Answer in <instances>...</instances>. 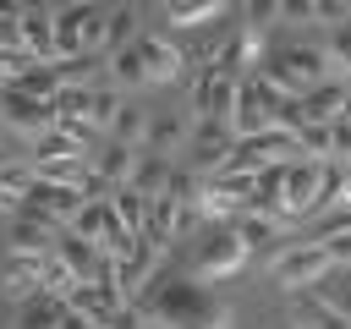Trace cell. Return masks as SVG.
Returning <instances> with one entry per match:
<instances>
[{
  "label": "cell",
  "instance_id": "1",
  "mask_svg": "<svg viewBox=\"0 0 351 329\" xmlns=\"http://www.w3.org/2000/svg\"><path fill=\"white\" fill-rule=\"evenodd\" d=\"M132 307H137L143 329H230L236 324V313L197 274H159Z\"/></svg>",
  "mask_w": 351,
  "mask_h": 329
},
{
  "label": "cell",
  "instance_id": "2",
  "mask_svg": "<svg viewBox=\"0 0 351 329\" xmlns=\"http://www.w3.org/2000/svg\"><path fill=\"white\" fill-rule=\"evenodd\" d=\"M104 27H110V5H55V60L71 55H104Z\"/></svg>",
  "mask_w": 351,
  "mask_h": 329
},
{
  "label": "cell",
  "instance_id": "3",
  "mask_svg": "<svg viewBox=\"0 0 351 329\" xmlns=\"http://www.w3.org/2000/svg\"><path fill=\"white\" fill-rule=\"evenodd\" d=\"M247 263H252V252H247V241H241V230H236L230 219H214V225L197 236V258H192V274H197V280L219 285V280H236Z\"/></svg>",
  "mask_w": 351,
  "mask_h": 329
},
{
  "label": "cell",
  "instance_id": "4",
  "mask_svg": "<svg viewBox=\"0 0 351 329\" xmlns=\"http://www.w3.org/2000/svg\"><path fill=\"white\" fill-rule=\"evenodd\" d=\"M335 274V258H329V247L324 241H285V247H274V258H269V280L280 285V291H313L318 280H329Z\"/></svg>",
  "mask_w": 351,
  "mask_h": 329
},
{
  "label": "cell",
  "instance_id": "5",
  "mask_svg": "<svg viewBox=\"0 0 351 329\" xmlns=\"http://www.w3.org/2000/svg\"><path fill=\"white\" fill-rule=\"evenodd\" d=\"M165 258H170V247H159L154 236H143V230H137V236H132V247L115 258V274H110V280H115V291H121L126 302H137V296L159 280Z\"/></svg>",
  "mask_w": 351,
  "mask_h": 329
},
{
  "label": "cell",
  "instance_id": "6",
  "mask_svg": "<svg viewBox=\"0 0 351 329\" xmlns=\"http://www.w3.org/2000/svg\"><path fill=\"white\" fill-rule=\"evenodd\" d=\"M121 104V88H60L55 99V121H71L82 132H104L110 115Z\"/></svg>",
  "mask_w": 351,
  "mask_h": 329
},
{
  "label": "cell",
  "instance_id": "7",
  "mask_svg": "<svg viewBox=\"0 0 351 329\" xmlns=\"http://www.w3.org/2000/svg\"><path fill=\"white\" fill-rule=\"evenodd\" d=\"M285 104V93H274L258 71L252 77H241L236 82V110H230V132L236 137H252V132H263V126H274V110Z\"/></svg>",
  "mask_w": 351,
  "mask_h": 329
},
{
  "label": "cell",
  "instance_id": "8",
  "mask_svg": "<svg viewBox=\"0 0 351 329\" xmlns=\"http://www.w3.org/2000/svg\"><path fill=\"white\" fill-rule=\"evenodd\" d=\"M49 126H55V104H44V99H33L22 88H0V132H16V137L33 143Z\"/></svg>",
  "mask_w": 351,
  "mask_h": 329
},
{
  "label": "cell",
  "instance_id": "9",
  "mask_svg": "<svg viewBox=\"0 0 351 329\" xmlns=\"http://www.w3.org/2000/svg\"><path fill=\"white\" fill-rule=\"evenodd\" d=\"M66 307H71L77 318H88L93 329H110V324L121 318L126 296L115 291V280H82V285H71V291H66Z\"/></svg>",
  "mask_w": 351,
  "mask_h": 329
},
{
  "label": "cell",
  "instance_id": "10",
  "mask_svg": "<svg viewBox=\"0 0 351 329\" xmlns=\"http://www.w3.org/2000/svg\"><path fill=\"white\" fill-rule=\"evenodd\" d=\"M236 82H241V77L219 71L214 60H208V66H197V77H192V115L230 121V110H236Z\"/></svg>",
  "mask_w": 351,
  "mask_h": 329
},
{
  "label": "cell",
  "instance_id": "11",
  "mask_svg": "<svg viewBox=\"0 0 351 329\" xmlns=\"http://www.w3.org/2000/svg\"><path fill=\"white\" fill-rule=\"evenodd\" d=\"M324 164H329V159H291V164H280V175H285V214H291V225L313 219V203H318Z\"/></svg>",
  "mask_w": 351,
  "mask_h": 329
},
{
  "label": "cell",
  "instance_id": "12",
  "mask_svg": "<svg viewBox=\"0 0 351 329\" xmlns=\"http://www.w3.org/2000/svg\"><path fill=\"white\" fill-rule=\"evenodd\" d=\"M132 49H137V60H143V71H148V88H154V82H176V77L186 71V49H181L170 33H137Z\"/></svg>",
  "mask_w": 351,
  "mask_h": 329
},
{
  "label": "cell",
  "instance_id": "13",
  "mask_svg": "<svg viewBox=\"0 0 351 329\" xmlns=\"http://www.w3.org/2000/svg\"><path fill=\"white\" fill-rule=\"evenodd\" d=\"M88 197H93V192H82V186H66V181H49V175H38V186L27 192V208H38L49 225H60V230H66Z\"/></svg>",
  "mask_w": 351,
  "mask_h": 329
},
{
  "label": "cell",
  "instance_id": "14",
  "mask_svg": "<svg viewBox=\"0 0 351 329\" xmlns=\"http://www.w3.org/2000/svg\"><path fill=\"white\" fill-rule=\"evenodd\" d=\"M55 241H60V225H49L38 208H27V203H22V214H11V230H5V252H27V258H44V252H55Z\"/></svg>",
  "mask_w": 351,
  "mask_h": 329
},
{
  "label": "cell",
  "instance_id": "15",
  "mask_svg": "<svg viewBox=\"0 0 351 329\" xmlns=\"http://www.w3.org/2000/svg\"><path fill=\"white\" fill-rule=\"evenodd\" d=\"M49 159H93V132H82L71 121H55L49 132L33 137V164H49Z\"/></svg>",
  "mask_w": 351,
  "mask_h": 329
},
{
  "label": "cell",
  "instance_id": "16",
  "mask_svg": "<svg viewBox=\"0 0 351 329\" xmlns=\"http://www.w3.org/2000/svg\"><path fill=\"white\" fill-rule=\"evenodd\" d=\"M263 55H269V49H263V27H247V22H241V27L219 44V60H214V66L230 71V77H252V71L263 66Z\"/></svg>",
  "mask_w": 351,
  "mask_h": 329
},
{
  "label": "cell",
  "instance_id": "17",
  "mask_svg": "<svg viewBox=\"0 0 351 329\" xmlns=\"http://www.w3.org/2000/svg\"><path fill=\"white\" fill-rule=\"evenodd\" d=\"M285 324L291 329H346L351 318L340 307H329L318 291H291V307H285Z\"/></svg>",
  "mask_w": 351,
  "mask_h": 329
},
{
  "label": "cell",
  "instance_id": "18",
  "mask_svg": "<svg viewBox=\"0 0 351 329\" xmlns=\"http://www.w3.org/2000/svg\"><path fill=\"white\" fill-rule=\"evenodd\" d=\"M170 181H176V159L170 154H154V148H137L126 186H137L143 197H159V192H170Z\"/></svg>",
  "mask_w": 351,
  "mask_h": 329
},
{
  "label": "cell",
  "instance_id": "19",
  "mask_svg": "<svg viewBox=\"0 0 351 329\" xmlns=\"http://www.w3.org/2000/svg\"><path fill=\"white\" fill-rule=\"evenodd\" d=\"M346 88H351V77H324V82H313L296 104H302L307 121H340V110H346Z\"/></svg>",
  "mask_w": 351,
  "mask_h": 329
},
{
  "label": "cell",
  "instance_id": "20",
  "mask_svg": "<svg viewBox=\"0 0 351 329\" xmlns=\"http://www.w3.org/2000/svg\"><path fill=\"white\" fill-rule=\"evenodd\" d=\"M274 60H280L285 71H296L307 88H313V82H324V77H340V71H335V60L324 55V44H291V49H280Z\"/></svg>",
  "mask_w": 351,
  "mask_h": 329
},
{
  "label": "cell",
  "instance_id": "21",
  "mask_svg": "<svg viewBox=\"0 0 351 329\" xmlns=\"http://www.w3.org/2000/svg\"><path fill=\"white\" fill-rule=\"evenodd\" d=\"M38 263L44 258H27V252H5L0 258V291H5V302H27L38 291Z\"/></svg>",
  "mask_w": 351,
  "mask_h": 329
},
{
  "label": "cell",
  "instance_id": "22",
  "mask_svg": "<svg viewBox=\"0 0 351 329\" xmlns=\"http://www.w3.org/2000/svg\"><path fill=\"white\" fill-rule=\"evenodd\" d=\"M66 296H55V291H33L27 302H16V329H60L66 324Z\"/></svg>",
  "mask_w": 351,
  "mask_h": 329
},
{
  "label": "cell",
  "instance_id": "23",
  "mask_svg": "<svg viewBox=\"0 0 351 329\" xmlns=\"http://www.w3.org/2000/svg\"><path fill=\"white\" fill-rule=\"evenodd\" d=\"M230 225L241 230V241H247V252H252V258H258V252H274V247H280V236L291 230L285 219H269V214H236Z\"/></svg>",
  "mask_w": 351,
  "mask_h": 329
},
{
  "label": "cell",
  "instance_id": "24",
  "mask_svg": "<svg viewBox=\"0 0 351 329\" xmlns=\"http://www.w3.org/2000/svg\"><path fill=\"white\" fill-rule=\"evenodd\" d=\"M132 159H137V148H126V143H104V148H93V175L104 181V186H126L132 181Z\"/></svg>",
  "mask_w": 351,
  "mask_h": 329
},
{
  "label": "cell",
  "instance_id": "25",
  "mask_svg": "<svg viewBox=\"0 0 351 329\" xmlns=\"http://www.w3.org/2000/svg\"><path fill=\"white\" fill-rule=\"evenodd\" d=\"M230 11V0H165V22L170 27H208Z\"/></svg>",
  "mask_w": 351,
  "mask_h": 329
},
{
  "label": "cell",
  "instance_id": "26",
  "mask_svg": "<svg viewBox=\"0 0 351 329\" xmlns=\"http://www.w3.org/2000/svg\"><path fill=\"white\" fill-rule=\"evenodd\" d=\"M104 132H110L115 143H126V148H143V143H148V110H137L132 99H121Z\"/></svg>",
  "mask_w": 351,
  "mask_h": 329
},
{
  "label": "cell",
  "instance_id": "27",
  "mask_svg": "<svg viewBox=\"0 0 351 329\" xmlns=\"http://www.w3.org/2000/svg\"><path fill=\"white\" fill-rule=\"evenodd\" d=\"M11 88H22V93H33V99L55 104L66 82H60V66H55V60H33V66H27V71H22V77H16Z\"/></svg>",
  "mask_w": 351,
  "mask_h": 329
},
{
  "label": "cell",
  "instance_id": "28",
  "mask_svg": "<svg viewBox=\"0 0 351 329\" xmlns=\"http://www.w3.org/2000/svg\"><path fill=\"white\" fill-rule=\"evenodd\" d=\"M104 77H110V88H148V71H143V60H137L132 44L104 55Z\"/></svg>",
  "mask_w": 351,
  "mask_h": 329
},
{
  "label": "cell",
  "instance_id": "29",
  "mask_svg": "<svg viewBox=\"0 0 351 329\" xmlns=\"http://www.w3.org/2000/svg\"><path fill=\"white\" fill-rule=\"evenodd\" d=\"M137 33H143V27H137V5H132V0H115V5H110V27H104V55H110V49H126Z\"/></svg>",
  "mask_w": 351,
  "mask_h": 329
},
{
  "label": "cell",
  "instance_id": "30",
  "mask_svg": "<svg viewBox=\"0 0 351 329\" xmlns=\"http://www.w3.org/2000/svg\"><path fill=\"white\" fill-rule=\"evenodd\" d=\"M181 143H186V121H181V115H148V143H143V148L176 154Z\"/></svg>",
  "mask_w": 351,
  "mask_h": 329
},
{
  "label": "cell",
  "instance_id": "31",
  "mask_svg": "<svg viewBox=\"0 0 351 329\" xmlns=\"http://www.w3.org/2000/svg\"><path fill=\"white\" fill-rule=\"evenodd\" d=\"M33 186H38V164H33V154H27V159H0V192H11V197L27 203Z\"/></svg>",
  "mask_w": 351,
  "mask_h": 329
},
{
  "label": "cell",
  "instance_id": "32",
  "mask_svg": "<svg viewBox=\"0 0 351 329\" xmlns=\"http://www.w3.org/2000/svg\"><path fill=\"white\" fill-rule=\"evenodd\" d=\"M77 280H71V269H66V258L60 252H44V263H38V291H55V296H66Z\"/></svg>",
  "mask_w": 351,
  "mask_h": 329
},
{
  "label": "cell",
  "instance_id": "33",
  "mask_svg": "<svg viewBox=\"0 0 351 329\" xmlns=\"http://www.w3.org/2000/svg\"><path fill=\"white\" fill-rule=\"evenodd\" d=\"M324 55L335 60V71H340V77H351V16L329 27V44H324Z\"/></svg>",
  "mask_w": 351,
  "mask_h": 329
},
{
  "label": "cell",
  "instance_id": "34",
  "mask_svg": "<svg viewBox=\"0 0 351 329\" xmlns=\"http://www.w3.org/2000/svg\"><path fill=\"white\" fill-rule=\"evenodd\" d=\"M110 197H115V208H121V219H126L132 230H143V219H148V197H143L137 186H115Z\"/></svg>",
  "mask_w": 351,
  "mask_h": 329
},
{
  "label": "cell",
  "instance_id": "35",
  "mask_svg": "<svg viewBox=\"0 0 351 329\" xmlns=\"http://www.w3.org/2000/svg\"><path fill=\"white\" fill-rule=\"evenodd\" d=\"M241 22L247 27H274L280 22V0H241Z\"/></svg>",
  "mask_w": 351,
  "mask_h": 329
},
{
  "label": "cell",
  "instance_id": "36",
  "mask_svg": "<svg viewBox=\"0 0 351 329\" xmlns=\"http://www.w3.org/2000/svg\"><path fill=\"white\" fill-rule=\"evenodd\" d=\"M329 159L351 170V121H329Z\"/></svg>",
  "mask_w": 351,
  "mask_h": 329
},
{
  "label": "cell",
  "instance_id": "37",
  "mask_svg": "<svg viewBox=\"0 0 351 329\" xmlns=\"http://www.w3.org/2000/svg\"><path fill=\"white\" fill-rule=\"evenodd\" d=\"M346 16H351L346 0H313V22H318V27H335V22H346Z\"/></svg>",
  "mask_w": 351,
  "mask_h": 329
},
{
  "label": "cell",
  "instance_id": "38",
  "mask_svg": "<svg viewBox=\"0 0 351 329\" xmlns=\"http://www.w3.org/2000/svg\"><path fill=\"white\" fill-rule=\"evenodd\" d=\"M280 22H291V27H313V0H280Z\"/></svg>",
  "mask_w": 351,
  "mask_h": 329
},
{
  "label": "cell",
  "instance_id": "39",
  "mask_svg": "<svg viewBox=\"0 0 351 329\" xmlns=\"http://www.w3.org/2000/svg\"><path fill=\"white\" fill-rule=\"evenodd\" d=\"M324 247H329V258H335V269H351V225H346L340 236H329Z\"/></svg>",
  "mask_w": 351,
  "mask_h": 329
},
{
  "label": "cell",
  "instance_id": "40",
  "mask_svg": "<svg viewBox=\"0 0 351 329\" xmlns=\"http://www.w3.org/2000/svg\"><path fill=\"white\" fill-rule=\"evenodd\" d=\"M27 5H38V0H0V16H22Z\"/></svg>",
  "mask_w": 351,
  "mask_h": 329
},
{
  "label": "cell",
  "instance_id": "41",
  "mask_svg": "<svg viewBox=\"0 0 351 329\" xmlns=\"http://www.w3.org/2000/svg\"><path fill=\"white\" fill-rule=\"evenodd\" d=\"M335 208H351V170H346V186H340V203Z\"/></svg>",
  "mask_w": 351,
  "mask_h": 329
},
{
  "label": "cell",
  "instance_id": "42",
  "mask_svg": "<svg viewBox=\"0 0 351 329\" xmlns=\"http://www.w3.org/2000/svg\"><path fill=\"white\" fill-rule=\"evenodd\" d=\"M49 5H93V0H49ZM110 5V0H104Z\"/></svg>",
  "mask_w": 351,
  "mask_h": 329
},
{
  "label": "cell",
  "instance_id": "43",
  "mask_svg": "<svg viewBox=\"0 0 351 329\" xmlns=\"http://www.w3.org/2000/svg\"><path fill=\"white\" fill-rule=\"evenodd\" d=\"M340 121H351V88H346V110H340Z\"/></svg>",
  "mask_w": 351,
  "mask_h": 329
},
{
  "label": "cell",
  "instance_id": "44",
  "mask_svg": "<svg viewBox=\"0 0 351 329\" xmlns=\"http://www.w3.org/2000/svg\"><path fill=\"white\" fill-rule=\"evenodd\" d=\"M346 5H351V0H346Z\"/></svg>",
  "mask_w": 351,
  "mask_h": 329
},
{
  "label": "cell",
  "instance_id": "45",
  "mask_svg": "<svg viewBox=\"0 0 351 329\" xmlns=\"http://www.w3.org/2000/svg\"><path fill=\"white\" fill-rule=\"evenodd\" d=\"M258 329H263V324H258Z\"/></svg>",
  "mask_w": 351,
  "mask_h": 329
},
{
  "label": "cell",
  "instance_id": "46",
  "mask_svg": "<svg viewBox=\"0 0 351 329\" xmlns=\"http://www.w3.org/2000/svg\"><path fill=\"white\" fill-rule=\"evenodd\" d=\"M110 5H115V0H110Z\"/></svg>",
  "mask_w": 351,
  "mask_h": 329
},
{
  "label": "cell",
  "instance_id": "47",
  "mask_svg": "<svg viewBox=\"0 0 351 329\" xmlns=\"http://www.w3.org/2000/svg\"><path fill=\"white\" fill-rule=\"evenodd\" d=\"M346 329H351V324H346Z\"/></svg>",
  "mask_w": 351,
  "mask_h": 329
}]
</instances>
